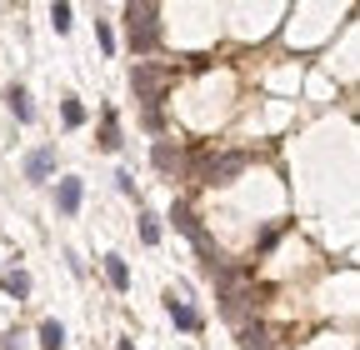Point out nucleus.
Masks as SVG:
<instances>
[{
	"mask_svg": "<svg viewBox=\"0 0 360 350\" xmlns=\"http://www.w3.org/2000/svg\"><path fill=\"white\" fill-rule=\"evenodd\" d=\"M115 186H120V195H135V175H130V170H120V175H115Z\"/></svg>",
	"mask_w": 360,
	"mask_h": 350,
	"instance_id": "nucleus-18",
	"label": "nucleus"
},
{
	"mask_svg": "<svg viewBox=\"0 0 360 350\" xmlns=\"http://www.w3.org/2000/svg\"><path fill=\"white\" fill-rule=\"evenodd\" d=\"M0 285H6L15 300H25V295H30V276H25V271H11V276H0Z\"/></svg>",
	"mask_w": 360,
	"mask_h": 350,
	"instance_id": "nucleus-12",
	"label": "nucleus"
},
{
	"mask_svg": "<svg viewBox=\"0 0 360 350\" xmlns=\"http://www.w3.org/2000/svg\"><path fill=\"white\" fill-rule=\"evenodd\" d=\"M51 170H56V150L51 145H40V150L25 155V175H30V181H51Z\"/></svg>",
	"mask_w": 360,
	"mask_h": 350,
	"instance_id": "nucleus-5",
	"label": "nucleus"
},
{
	"mask_svg": "<svg viewBox=\"0 0 360 350\" xmlns=\"http://www.w3.org/2000/svg\"><path fill=\"white\" fill-rule=\"evenodd\" d=\"M51 25L65 35V30H70V6H51Z\"/></svg>",
	"mask_w": 360,
	"mask_h": 350,
	"instance_id": "nucleus-16",
	"label": "nucleus"
},
{
	"mask_svg": "<svg viewBox=\"0 0 360 350\" xmlns=\"http://www.w3.org/2000/svg\"><path fill=\"white\" fill-rule=\"evenodd\" d=\"M240 345H245V350H270V335H265L260 325H240Z\"/></svg>",
	"mask_w": 360,
	"mask_h": 350,
	"instance_id": "nucleus-13",
	"label": "nucleus"
},
{
	"mask_svg": "<svg viewBox=\"0 0 360 350\" xmlns=\"http://www.w3.org/2000/svg\"><path fill=\"white\" fill-rule=\"evenodd\" d=\"M130 91H135V101H146V105H155L160 101V91H165V70L160 65H135L130 70Z\"/></svg>",
	"mask_w": 360,
	"mask_h": 350,
	"instance_id": "nucleus-2",
	"label": "nucleus"
},
{
	"mask_svg": "<svg viewBox=\"0 0 360 350\" xmlns=\"http://www.w3.org/2000/svg\"><path fill=\"white\" fill-rule=\"evenodd\" d=\"M40 350H65V325L60 320H45L40 325Z\"/></svg>",
	"mask_w": 360,
	"mask_h": 350,
	"instance_id": "nucleus-10",
	"label": "nucleus"
},
{
	"mask_svg": "<svg viewBox=\"0 0 360 350\" xmlns=\"http://www.w3.org/2000/svg\"><path fill=\"white\" fill-rule=\"evenodd\" d=\"M240 170H245V155H240V150H231V155H220V160H210V165H205L210 186H231Z\"/></svg>",
	"mask_w": 360,
	"mask_h": 350,
	"instance_id": "nucleus-3",
	"label": "nucleus"
},
{
	"mask_svg": "<svg viewBox=\"0 0 360 350\" xmlns=\"http://www.w3.org/2000/svg\"><path fill=\"white\" fill-rule=\"evenodd\" d=\"M101 150H120V120H115V110H105V120H101Z\"/></svg>",
	"mask_w": 360,
	"mask_h": 350,
	"instance_id": "nucleus-11",
	"label": "nucleus"
},
{
	"mask_svg": "<svg viewBox=\"0 0 360 350\" xmlns=\"http://www.w3.org/2000/svg\"><path fill=\"white\" fill-rule=\"evenodd\" d=\"M141 240H146V245H155V240H160V221H155L150 210L141 215Z\"/></svg>",
	"mask_w": 360,
	"mask_h": 350,
	"instance_id": "nucleus-15",
	"label": "nucleus"
},
{
	"mask_svg": "<svg viewBox=\"0 0 360 350\" xmlns=\"http://www.w3.org/2000/svg\"><path fill=\"white\" fill-rule=\"evenodd\" d=\"M96 35H101V51L110 56V51H115V35H110V25H105V20H96Z\"/></svg>",
	"mask_w": 360,
	"mask_h": 350,
	"instance_id": "nucleus-17",
	"label": "nucleus"
},
{
	"mask_svg": "<svg viewBox=\"0 0 360 350\" xmlns=\"http://www.w3.org/2000/svg\"><path fill=\"white\" fill-rule=\"evenodd\" d=\"M115 350H135V345H130V340H115Z\"/></svg>",
	"mask_w": 360,
	"mask_h": 350,
	"instance_id": "nucleus-19",
	"label": "nucleus"
},
{
	"mask_svg": "<svg viewBox=\"0 0 360 350\" xmlns=\"http://www.w3.org/2000/svg\"><path fill=\"white\" fill-rule=\"evenodd\" d=\"M125 30H130V51L150 56L160 40V6H125Z\"/></svg>",
	"mask_w": 360,
	"mask_h": 350,
	"instance_id": "nucleus-1",
	"label": "nucleus"
},
{
	"mask_svg": "<svg viewBox=\"0 0 360 350\" xmlns=\"http://www.w3.org/2000/svg\"><path fill=\"white\" fill-rule=\"evenodd\" d=\"M180 165H186V160H180V150H175L170 141H160V145H155V170H165V175H175Z\"/></svg>",
	"mask_w": 360,
	"mask_h": 350,
	"instance_id": "nucleus-9",
	"label": "nucleus"
},
{
	"mask_svg": "<svg viewBox=\"0 0 360 350\" xmlns=\"http://www.w3.org/2000/svg\"><path fill=\"white\" fill-rule=\"evenodd\" d=\"M6 105H11V115H15L20 125L35 115V110H30V96H25V85H11V91H6Z\"/></svg>",
	"mask_w": 360,
	"mask_h": 350,
	"instance_id": "nucleus-7",
	"label": "nucleus"
},
{
	"mask_svg": "<svg viewBox=\"0 0 360 350\" xmlns=\"http://www.w3.org/2000/svg\"><path fill=\"white\" fill-rule=\"evenodd\" d=\"M60 120H65L70 130H75V125H85V105H80V101H60Z\"/></svg>",
	"mask_w": 360,
	"mask_h": 350,
	"instance_id": "nucleus-14",
	"label": "nucleus"
},
{
	"mask_svg": "<svg viewBox=\"0 0 360 350\" xmlns=\"http://www.w3.org/2000/svg\"><path fill=\"white\" fill-rule=\"evenodd\" d=\"M165 311H170V320H175L180 330H200V316L191 311V305H186V300H175V290L165 295Z\"/></svg>",
	"mask_w": 360,
	"mask_h": 350,
	"instance_id": "nucleus-6",
	"label": "nucleus"
},
{
	"mask_svg": "<svg viewBox=\"0 0 360 350\" xmlns=\"http://www.w3.org/2000/svg\"><path fill=\"white\" fill-rule=\"evenodd\" d=\"M105 280L115 285V290H130V266L120 255H105Z\"/></svg>",
	"mask_w": 360,
	"mask_h": 350,
	"instance_id": "nucleus-8",
	"label": "nucleus"
},
{
	"mask_svg": "<svg viewBox=\"0 0 360 350\" xmlns=\"http://www.w3.org/2000/svg\"><path fill=\"white\" fill-rule=\"evenodd\" d=\"M80 200H85V186L75 181V175L56 181V210H60V215H75V210H80Z\"/></svg>",
	"mask_w": 360,
	"mask_h": 350,
	"instance_id": "nucleus-4",
	"label": "nucleus"
}]
</instances>
